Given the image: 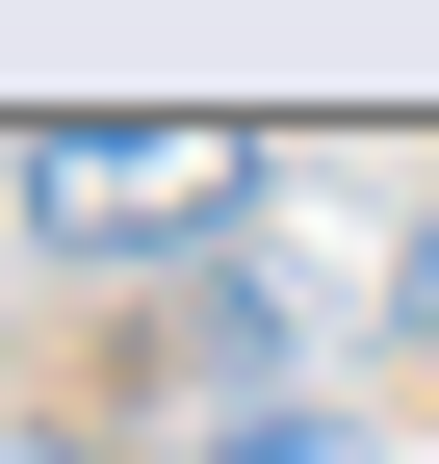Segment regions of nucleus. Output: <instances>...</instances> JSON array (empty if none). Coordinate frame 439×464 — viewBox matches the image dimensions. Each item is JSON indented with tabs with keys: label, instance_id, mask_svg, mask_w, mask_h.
Wrapping results in <instances>:
<instances>
[{
	"label": "nucleus",
	"instance_id": "1",
	"mask_svg": "<svg viewBox=\"0 0 439 464\" xmlns=\"http://www.w3.org/2000/svg\"><path fill=\"white\" fill-rule=\"evenodd\" d=\"M259 181H285V130H233V103H52L26 130V232L52 258H233Z\"/></svg>",
	"mask_w": 439,
	"mask_h": 464
},
{
	"label": "nucleus",
	"instance_id": "2",
	"mask_svg": "<svg viewBox=\"0 0 439 464\" xmlns=\"http://www.w3.org/2000/svg\"><path fill=\"white\" fill-rule=\"evenodd\" d=\"M181 464H362V439H337V413H310V387H233V413H207Z\"/></svg>",
	"mask_w": 439,
	"mask_h": 464
},
{
	"label": "nucleus",
	"instance_id": "3",
	"mask_svg": "<svg viewBox=\"0 0 439 464\" xmlns=\"http://www.w3.org/2000/svg\"><path fill=\"white\" fill-rule=\"evenodd\" d=\"M414 310H439V207H414Z\"/></svg>",
	"mask_w": 439,
	"mask_h": 464
},
{
	"label": "nucleus",
	"instance_id": "4",
	"mask_svg": "<svg viewBox=\"0 0 439 464\" xmlns=\"http://www.w3.org/2000/svg\"><path fill=\"white\" fill-rule=\"evenodd\" d=\"M0 464H78V439H0Z\"/></svg>",
	"mask_w": 439,
	"mask_h": 464
}]
</instances>
